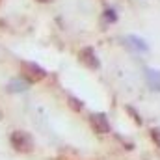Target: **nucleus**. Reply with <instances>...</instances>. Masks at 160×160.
Returning <instances> with one entry per match:
<instances>
[{"label": "nucleus", "instance_id": "obj_11", "mask_svg": "<svg viewBox=\"0 0 160 160\" xmlns=\"http://www.w3.org/2000/svg\"><path fill=\"white\" fill-rule=\"evenodd\" d=\"M149 134H151V140H153V143L160 147V127H153L151 130H149Z\"/></svg>", "mask_w": 160, "mask_h": 160}, {"label": "nucleus", "instance_id": "obj_14", "mask_svg": "<svg viewBox=\"0 0 160 160\" xmlns=\"http://www.w3.org/2000/svg\"><path fill=\"white\" fill-rule=\"evenodd\" d=\"M4 119V110H2V106H0V121Z\"/></svg>", "mask_w": 160, "mask_h": 160}, {"label": "nucleus", "instance_id": "obj_3", "mask_svg": "<svg viewBox=\"0 0 160 160\" xmlns=\"http://www.w3.org/2000/svg\"><path fill=\"white\" fill-rule=\"evenodd\" d=\"M89 125L93 128V132L97 134H110L112 132V125H110V119L106 114L102 112H93L89 116Z\"/></svg>", "mask_w": 160, "mask_h": 160}, {"label": "nucleus", "instance_id": "obj_5", "mask_svg": "<svg viewBox=\"0 0 160 160\" xmlns=\"http://www.w3.org/2000/svg\"><path fill=\"white\" fill-rule=\"evenodd\" d=\"M32 84L34 82L28 78V77H13V78L8 82L6 91H9V93H24V91H28L32 88Z\"/></svg>", "mask_w": 160, "mask_h": 160}, {"label": "nucleus", "instance_id": "obj_7", "mask_svg": "<svg viewBox=\"0 0 160 160\" xmlns=\"http://www.w3.org/2000/svg\"><path fill=\"white\" fill-rule=\"evenodd\" d=\"M145 80H147V86H149L153 91H160V71L158 69L147 67V69H145Z\"/></svg>", "mask_w": 160, "mask_h": 160}, {"label": "nucleus", "instance_id": "obj_13", "mask_svg": "<svg viewBox=\"0 0 160 160\" xmlns=\"http://www.w3.org/2000/svg\"><path fill=\"white\" fill-rule=\"evenodd\" d=\"M36 2H39V4H50L52 0H36Z\"/></svg>", "mask_w": 160, "mask_h": 160}, {"label": "nucleus", "instance_id": "obj_4", "mask_svg": "<svg viewBox=\"0 0 160 160\" xmlns=\"http://www.w3.org/2000/svg\"><path fill=\"white\" fill-rule=\"evenodd\" d=\"M123 43H125L130 50H134V52H138V54H147V52H149L147 41L143 39V38H140V36H136V34H127V36L123 38Z\"/></svg>", "mask_w": 160, "mask_h": 160}, {"label": "nucleus", "instance_id": "obj_2", "mask_svg": "<svg viewBox=\"0 0 160 160\" xmlns=\"http://www.w3.org/2000/svg\"><path fill=\"white\" fill-rule=\"evenodd\" d=\"M78 60L82 65H86L91 71L101 69V58L97 56V52H95L93 47H82L78 50Z\"/></svg>", "mask_w": 160, "mask_h": 160}, {"label": "nucleus", "instance_id": "obj_10", "mask_svg": "<svg viewBox=\"0 0 160 160\" xmlns=\"http://www.w3.org/2000/svg\"><path fill=\"white\" fill-rule=\"evenodd\" d=\"M125 110H127V114H128V116L132 118V121H134L136 125H143V118H142V116L138 114V110H136V108H134L132 104H127V106H125Z\"/></svg>", "mask_w": 160, "mask_h": 160}, {"label": "nucleus", "instance_id": "obj_9", "mask_svg": "<svg viewBox=\"0 0 160 160\" xmlns=\"http://www.w3.org/2000/svg\"><path fill=\"white\" fill-rule=\"evenodd\" d=\"M67 104H69V108L73 110V112H77V114H80V112H84V108H86V104H84V101H80L78 97H75V95H67Z\"/></svg>", "mask_w": 160, "mask_h": 160}, {"label": "nucleus", "instance_id": "obj_8", "mask_svg": "<svg viewBox=\"0 0 160 160\" xmlns=\"http://www.w3.org/2000/svg\"><path fill=\"white\" fill-rule=\"evenodd\" d=\"M118 19H119V15H118V11L114 9V8H106L104 11H102V15H101V21L104 22V24H114V22H118Z\"/></svg>", "mask_w": 160, "mask_h": 160}, {"label": "nucleus", "instance_id": "obj_1", "mask_svg": "<svg viewBox=\"0 0 160 160\" xmlns=\"http://www.w3.org/2000/svg\"><path fill=\"white\" fill-rule=\"evenodd\" d=\"M9 145L13 147L15 153H21V155H30L36 149L34 136L28 130H22V128H17L9 134Z\"/></svg>", "mask_w": 160, "mask_h": 160}, {"label": "nucleus", "instance_id": "obj_12", "mask_svg": "<svg viewBox=\"0 0 160 160\" xmlns=\"http://www.w3.org/2000/svg\"><path fill=\"white\" fill-rule=\"evenodd\" d=\"M116 138L119 140V143H123V145H125L128 151H130V149H134V143H130V142H128V138H123L121 134H116Z\"/></svg>", "mask_w": 160, "mask_h": 160}, {"label": "nucleus", "instance_id": "obj_6", "mask_svg": "<svg viewBox=\"0 0 160 160\" xmlns=\"http://www.w3.org/2000/svg\"><path fill=\"white\" fill-rule=\"evenodd\" d=\"M24 69H26V77L32 82H38V80H43L48 77L47 69H43L39 63H36V62H24Z\"/></svg>", "mask_w": 160, "mask_h": 160}]
</instances>
